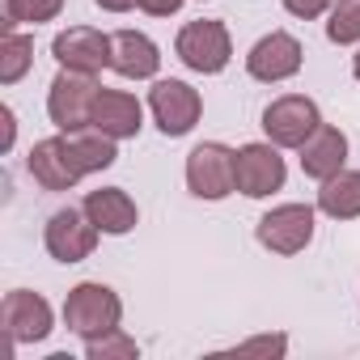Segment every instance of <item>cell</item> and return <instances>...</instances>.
<instances>
[{"instance_id": "8992f818", "label": "cell", "mask_w": 360, "mask_h": 360, "mask_svg": "<svg viewBox=\"0 0 360 360\" xmlns=\"http://www.w3.org/2000/svg\"><path fill=\"white\" fill-rule=\"evenodd\" d=\"M0 326H5L9 343L22 347V343H43L51 330H56V314H51V301L43 292H30V288H13L0 301Z\"/></svg>"}, {"instance_id": "cb8c5ba5", "label": "cell", "mask_w": 360, "mask_h": 360, "mask_svg": "<svg viewBox=\"0 0 360 360\" xmlns=\"http://www.w3.org/2000/svg\"><path fill=\"white\" fill-rule=\"evenodd\" d=\"M330 5H335V0H284V9L292 18H301V22H314V18L330 13Z\"/></svg>"}, {"instance_id": "e0dca14e", "label": "cell", "mask_w": 360, "mask_h": 360, "mask_svg": "<svg viewBox=\"0 0 360 360\" xmlns=\"http://www.w3.org/2000/svg\"><path fill=\"white\" fill-rule=\"evenodd\" d=\"M301 169H305V178H314V183H326L330 174H339L343 165H347V136L339 131V127H330V123H322L301 148Z\"/></svg>"}, {"instance_id": "83f0119b", "label": "cell", "mask_w": 360, "mask_h": 360, "mask_svg": "<svg viewBox=\"0 0 360 360\" xmlns=\"http://www.w3.org/2000/svg\"><path fill=\"white\" fill-rule=\"evenodd\" d=\"M98 9H106V13H127V9H136L140 0H94Z\"/></svg>"}, {"instance_id": "9c48e42d", "label": "cell", "mask_w": 360, "mask_h": 360, "mask_svg": "<svg viewBox=\"0 0 360 360\" xmlns=\"http://www.w3.org/2000/svg\"><path fill=\"white\" fill-rule=\"evenodd\" d=\"M233 165H238V191H242L246 200H267V195H276V191L284 187V178H288V165H284V157H280V144H271V140L242 144L238 157H233Z\"/></svg>"}, {"instance_id": "f1b7e54d", "label": "cell", "mask_w": 360, "mask_h": 360, "mask_svg": "<svg viewBox=\"0 0 360 360\" xmlns=\"http://www.w3.org/2000/svg\"><path fill=\"white\" fill-rule=\"evenodd\" d=\"M352 72H356V81H360V47H356V56H352Z\"/></svg>"}, {"instance_id": "d4e9b609", "label": "cell", "mask_w": 360, "mask_h": 360, "mask_svg": "<svg viewBox=\"0 0 360 360\" xmlns=\"http://www.w3.org/2000/svg\"><path fill=\"white\" fill-rule=\"evenodd\" d=\"M238 352H271V356H284L288 352V335H259V339L238 343Z\"/></svg>"}, {"instance_id": "ba28073f", "label": "cell", "mask_w": 360, "mask_h": 360, "mask_svg": "<svg viewBox=\"0 0 360 360\" xmlns=\"http://www.w3.org/2000/svg\"><path fill=\"white\" fill-rule=\"evenodd\" d=\"M255 238H259L263 250H271L280 259H292L314 242V208L309 204H280L267 217H259Z\"/></svg>"}, {"instance_id": "603a6c76", "label": "cell", "mask_w": 360, "mask_h": 360, "mask_svg": "<svg viewBox=\"0 0 360 360\" xmlns=\"http://www.w3.org/2000/svg\"><path fill=\"white\" fill-rule=\"evenodd\" d=\"M85 356H89V360H136L140 347H136V339L123 335V326H119V330H110V335H102V339H89V343H85Z\"/></svg>"}, {"instance_id": "484cf974", "label": "cell", "mask_w": 360, "mask_h": 360, "mask_svg": "<svg viewBox=\"0 0 360 360\" xmlns=\"http://www.w3.org/2000/svg\"><path fill=\"white\" fill-rule=\"evenodd\" d=\"M140 9L148 18H174L178 9H183V0H140Z\"/></svg>"}, {"instance_id": "ac0fdd59", "label": "cell", "mask_w": 360, "mask_h": 360, "mask_svg": "<svg viewBox=\"0 0 360 360\" xmlns=\"http://www.w3.org/2000/svg\"><path fill=\"white\" fill-rule=\"evenodd\" d=\"M64 140H68V153H72V165L81 169V178L85 174H102V169H110L119 161V148H115L119 140L106 136V131H98V127L64 131Z\"/></svg>"}, {"instance_id": "2e32d148", "label": "cell", "mask_w": 360, "mask_h": 360, "mask_svg": "<svg viewBox=\"0 0 360 360\" xmlns=\"http://www.w3.org/2000/svg\"><path fill=\"white\" fill-rule=\"evenodd\" d=\"M81 208L89 212V221H94L106 238H123V233H131V229L140 225V208H136V200H131L123 187H102V191H89Z\"/></svg>"}, {"instance_id": "5b68a950", "label": "cell", "mask_w": 360, "mask_h": 360, "mask_svg": "<svg viewBox=\"0 0 360 360\" xmlns=\"http://www.w3.org/2000/svg\"><path fill=\"white\" fill-rule=\"evenodd\" d=\"M148 110H153V123L161 127V136L178 140V136L195 131V123H200V115H204V98H200V89H191L187 81L165 77V81H153V89H148Z\"/></svg>"}, {"instance_id": "ffe728a7", "label": "cell", "mask_w": 360, "mask_h": 360, "mask_svg": "<svg viewBox=\"0 0 360 360\" xmlns=\"http://www.w3.org/2000/svg\"><path fill=\"white\" fill-rule=\"evenodd\" d=\"M34 64V39L22 34L18 26L0 34V81L5 85H18Z\"/></svg>"}, {"instance_id": "4fadbf2b", "label": "cell", "mask_w": 360, "mask_h": 360, "mask_svg": "<svg viewBox=\"0 0 360 360\" xmlns=\"http://www.w3.org/2000/svg\"><path fill=\"white\" fill-rule=\"evenodd\" d=\"M26 169H30V178H34L43 191H72L81 183V169L72 165V153H68L64 131L60 136H47V140H34V148L26 157Z\"/></svg>"}, {"instance_id": "30bf717a", "label": "cell", "mask_w": 360, "mask_h": 360, "mask_svg": "<svg viewBox=\"0 0 360 360\" xmlns=\"http://www.w3.org/2000/svg\"><path fill=\"white\" fill-rule=\"evenodd\" d=\"M98 225L89 221L85 208H60L47 217V229H43V246L56 263H85L98 246Z\"/></svg>"}, {"instance_id": "8fae6325", "label": "cell", "mask_w": 360, "mask_h": 360, "mask_svg": "<svg viewBox=\"0 0 360 360\" xmlns=\"http://www.w3.org/2000/svg\"><path fill=\"white\" fill-rule=\"evenodd\" d=\"M301 64H305V51H301L297 34H288V30L263 34V39L250 47V56H246V72H250L255 81H263V85L292 81V77L301 72Z\"/></svg>"}, {"instance_id": "7402d4cb", "label": "cell", "mask_w": 360, "mask_h": 360, "mask_svg": "<svg viewBox=\"0 0 360 360\" xmlns=\"http://www.w3.org/2000/svg\"><path fill=\"white\" fill-rule=\"evenodd\" d=\"M326 39L335 47L360 43V0H335L326 13Z\"/></svg>"}, {"instance_id": "d6986e66", "label": "cell", "mask_w": 360, "mask_h": 360, "mask_svg": "<svg viewBox=\"0 0 360 360\" xmlns=\"http://www.w3.org/2000/svg\"><path fill=\"white\" fill-rule=\"evenodd\" d=\"M318 212L330 221H356L360 217V169H339L318 187Z\"/></svg>"}, {"instance_id": "44dd1931", "label": "cell", "mask_w": 360, "mask_h": 360, "mask_svg": "<svg viewBox=\"0 0 360 360\" xmlns=\"http://www.w3.org/2000/svg\"><path fill=\"white\" fill-rule=\"evenodd\" d=\"M60 9H64V0H5V26H0V30L56 22V18H60Z\"/></svg>"}, {"instance_id": "5bb4252c", "label": "cell", "mask_w": 360, "mask_h": 360, "mask_svg": "<svg viewBox=\"0 0 360 360\" xmlns=\"http://www.w3.org/2000/svg\"><path fill=\"white\" fill-rule=\"evenodd\" d=\"M110 68L127 81H153L161 68V47L144 30H115L110 34Z\"/></svg>"}, {"instance_id": "3957f363", "label": "cell", "mask_w": 360, "mask_h": 360, "mask_svg": "<svg viewBox=\"0 0 360 360\" xmlns=\"http://www.w3.org/2000/svg\"><path fill=\"white\" fill-rule=\"evenodd\" d=\"M238 148L221 144V140H204L187 153V187L195 200H225L238 191V165H233Z\"/></svg>"}, {"instance_id": "6da1fadb", "label": "cell", "mask_w": 360, "mask_h": 360, "mask_svg": "<svg viewBox=\"0 0 360 360\" xmlns=\"http://www.w3.org/2000/svg\"><path fill=\"white\" fill-rule=\"evenodd\" d=\"M119 322H123V301L102 280H85L64 297V326L85 343L119 330Z\"/></svg>"}, {"instance_id": "4316f807", "label": "cell", "mask_w": 360, "mask_h": 360, "mask_svg": "<svg viewBox=\"0 0 360 360\" xmlns=\"http://www.w3.org/2000/svg\"><path fill=\"white\" fill-rule=\"evenodd\" d=\"M0 119H5V140H0V148H13V140H18V119H13V106H5V110H0Z\"/></svg>"}, {"instance_id": "7a4b0ae2", "label": "cell", "mask_w": 360, "mask_h": 360, "mask_svg": "<svg viewBox=\"0 0 360 360\" xmlns=\"http://www.w3.org/2000/svg\"><path fill=\"white\" fill-rule=\"evenodd\" d=\"M174 51L191 72L200 77H217L229 68L233 60V39H229V26L225 22H212V18H200V22H187L174 39Z\"/></svg>"}, {"instance_id": "52a82bcc", "label": "cell", "mask_w": 360, "mask_h": 360, "mask_svg": "<svg viewBox=\"0 0 360 360\" xmlns=\"http://www.w3.org/2000/svg\"><path fill=\"white\" fill-rule=\"evenodd\" d=\"M318 127H322V110L305 94H284V98L267 102V110H263V131L280 148H301Z\"/></svg>"}, {"instance_id": "277c9868", "label": "cell", "mask_w": 360, "mask_h": 360, "mask_svg": "<svg viewBox=\"0 0 360 360\" xmlns=\"http://www.w3.org/2000/svg\"><path fill=\"white\" fill-rule=\"evenodd\" d=\"M98 77L94 72H72L60 68V77L47 89V115L60 131H81L94 123V102H98Z\"/></svg>"}, {"instance_id": "9a60e30c", "label": "cell", "mask_w": 360, "mask_h": 360, "mask_svg": "<svg viewBox=\"0 0 360 360\" xmlns=\"http://www.w3.org/2000/svg\"><path fill=\"white\" fill-rule=\"evenodd\" d=\"M89 127H98V131H106V136H115V140H131V136H140V127H144V106H140V98L136 94H127V89H98V102H94V123Z\"/></svg>"}, {"instance_id": "7c38bea8", "label": "cell", "mask_w": 360, "mask_h": 360, "mask_svg": "<svg viewBox=\"0 0 360 360\" xmlns=\"http://www.w3.org/2000/svg\"><path fill=\"white\" fill-rule=\"evenodd\" d=\"M51 56L60 68H72V72H102L110 68V34L94 30V26H68L56 34L51 43Z\"/></svg>"}]
</instances>
